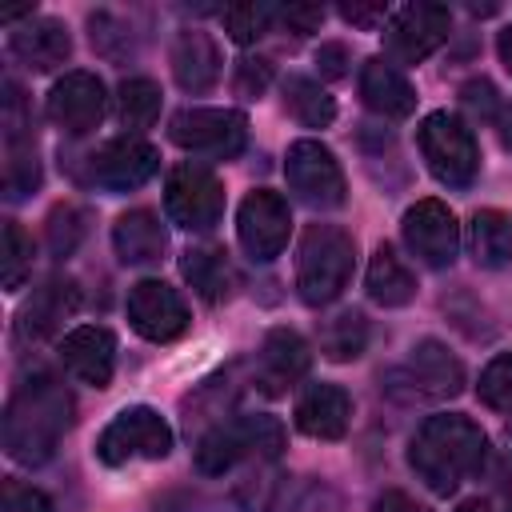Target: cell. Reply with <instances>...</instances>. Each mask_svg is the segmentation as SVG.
<instances>
[{
    "mask_svg": "<svg viewBox=\"0 0 512 512\" xmlns=\"http://www.w3.org/2000/svg\"><path fill=\"white\" fill-rule=\"evenodd\" d=\"M276 20L288 24V32L296 36H308L324 24V8L320 4H288V8H276Z\"/></svg>",
    "mask_w": 512,
    "mask_h": 512,
    "instance_id": "cell-40",
    "label": "cell"
},
{
    "mask_svg": "<svg viewBox=\"0 0 512 512\" xmlns=\"http://www.w3.org/2000/svg\"><path fill=\"white\" fill-rule=\"evenodd\" d=\"M288 232H292V216H288V204L284 196L268 192V188H256L240 200V212H236V236H240V248L268 264L284 252L288 244Z\"/></svg>",
    "mask_w": 512,
    "mask_h": 512,
    "instance_id": "cell-11",
    "label": "cell"
},
{
    "mask_svg": "<svg viewBox=\"0 0 512 512\" xmlns=\"http://www.w3.org/2000/svg\"><path fill=\"white\" fill-rule=\"evenodd\" d=\"M284 176H288V188L300 204L308 208H340L344 196H348V184H344V172L336 164V156L320 144V140H296L288 148V160H284Z\"/></svg>",
    "mask_w": 512,
    "mask_h": 512,
    "instance_id": "cell-9",
    "label": "cell"
},
{
    "mask_svg": "<svg viewBox=\"0 0 512 512\" xmlns=\"http://www.w3.org/2000/svg\"><path fill=\"white\" fill-rule=\"evenodd\" d=\"M168 220L188 232H208L224 216V184L200 164H176L164 180Z\"/></svg>",
    "mask_w": 512,
    "mask_h": 512,
    "instance_id": "cell-8",
    "label": "cell"
},
{
    "mask_svg": "<svg viewBox=\"0 0 512 512\" xmlns=\"http://www.w3.org/2000/svg\"><path fill=\"white\" fill-rule=\"evenodd\" d=\"M508 512H512V500H508Z\"/></svg>",
    "mask_w": 512,
    "mask_h": 512,
    "instance_id": "cell-48",
    "label": "cell"
},
{
    "mask_svg": "<svg viewBox=\"0 0 512 512\" xmlns=\"http://www.w3.org/2000/svg\"><path fill=\"white\" fill-rule=\"evenodd\" d=\"M268 84H272V60H264V56H244V60H236V76H232L236 96L256 100V96H264Z\"/></svg>",
    "mask_w": 512,
    "mask_h": 512,
    "instance_id": "cell-36",
    "label": "cell"
},
{
    "mask_svg": "<svg viewBox=\"0 0 512 512\" xmlns=\"http://www.w3.org/2000/svg\"><path fill=\"white\" fill-rule=\"evenodd\" d=\"M356 268V244L344 228L336 224H308L300 236V256H296V288L300 300L320 308L332 304Z\"/></svg>",
    "mask_w": 512,
    "mask_h": 512,
    "instance_id": "cell-3",
    "label": "cell"
},
{
    "mask_svg": "<svg viewBox=\"0 0 512 512\" xmlns=\"http://www.w3.org/2000/svg\"><path fill=\"white\" fill-rule=\"evenodd\" d=\"M160 168V152L136 136H120V140H108L100 144L92 156H88V180L100 184L104 192H128V188H140L144 180H152Z\"/></svg>",
    "mask_w": 512,
    "mask_h": 512,
    "instance_id": "cell-14",
    "label": "cell"
},
{
    "mask_svg": "<svg viewBox=\"0 0 512 512\" xmlns=\"http://www.w3.org/2000/svg\"><path fill=\"white\" fill-rule=\"evenodd\" d=\"M72 428V396L64 392L60 380L52 376H32L24 380L4 412V452L16 464H44L60 436Z\"/></svg>",
    "mask_w": 512,
    "mask_h": 512,
    "instance_id": "cell-1",
    "label": "cell"
},
{
    "mask_svg": "<svg viewBox=\"0 0 512 512\" xmlns=\"http://www.w3.org/2000/svg\"><path fill=\"white\" fill-rule=\"evenodd\" d=\"M180 272L196 288V296L208 300V304H220L232 292V268H228V256L220 248H208V244L188 248L184 260H180Z\"/></svg>",
    "mask_w": 512,
    "mask_h": 512,
    "instance_id": "cell-28",
    "label": "cell"
},
{
    "mask_svg": "<svg viewBox=\"0 0 512 512\" xmlns=\"http://www.w3.org/2000/svg\"><path fill=\"white\" fill-rule=\"evenodd\" d=\"M460 96H464V104H468L472 112L488 116V112H492V96H496V92H492V84H488V80H472V84H464V88H460Z\"/></svg>",
    "mask_w": 512,
    "mask_h": 512,
    "instance_id": "cell-43",
    "label": "cell"
},
{
    "mask_svg": "<svg viewBox=\"0 0 512 512\" xmlns=\"http://www.w3.org/2000/svg\"><path fill=\"white\" fill-rule=\"evenodd\" d=\"M168 452H172V428L156 408H144V404L116 412L96 440V456L112 468L128 460H164Z\"/></svg>",
    "mask_w": 512,
    "mask_h": 512,
    "instance_id": "cell-6",
    "label": "cell"
},
{
    "mask_svg": "<svg viewBox=\"0 0 512 512\" xmlns=\"http://www.w3.org/2000/svg\"><path fill=\"white\" fill-rule=\"evenodd\" d=\"M484 452L488 440L480 424L460 412H448V416H428L420 424L408 448V464L436 496H452L468 476L484 468Z\"/></svg>",
    "mask_w": 512,
    "mask_h": 512,
    "instance_id": "cell-2",
    "label": "cell"
},
{
    "mask_svg": "<svg viewBox=\"0 0 512 512\" xmlns=\"http://www.w3.org/2000/svg\"><path fill=\"white\" fill-rule=\"evenodd\" d=\"M168 136L192 156L232 160L248 144V120L236 108H184L168 120Z\"/></svg>",
    "mask_w": 512,
    "mask_h": 512,
    "instance_id": "cell-7",
    "label": "cell"
},
{
    "mask_svg": "<svg viewBox=\"0 0 512 512\" xmlns=\"http://www.w3.org/2000/svg\"><path fill=\"white\" fill-rule=\"evenodd\" d=\"M40 184V160L32 144V120H24V100L16 84H8L4 100V192L8 200L28 196Z\"/></svg>",
    "mask_w": 512,
    "mask_h": 512,
    "instance_id": "cell-17",
    "label": "cell"
},
{
    "mask_svg": "<svg viewBox=\"0 0 512 512\" xmlns=\"http://www.w3.org/2000/svg\"><path fill=\"white\" fill-rule=\"evenodd\" d=\"M392 380H404L408 384V396H420V400H452V396L464 392V364L440 340H420L408 352L404 368Z\"/></svg>",
    "mask_w": 512,
    "mask_h": 512,
    "instance_id": "cell-15",
    "label": "cell"
},
{
    "mask_svg": "<svg viewBox=\"0 0 512 512\" xmlns=\"http://www.w3.org/2000/svg\"><path fill=\"white\" fill-rule=\"evenodd\" d=\"M368 348V320L360 312H336L320 324V352L328 360H356Z\"/></svg>",
    "mask_w": 512,
    "mask_h": 512,
    "instance_id": "cell-30",
    "label": "cell"
},
{
    "mask_svg": "<svg viewBox=\"0 0 512 512\" xmlns=\"http://www.w3.org/2000/svg\"><path fill=\"white\" fill-rule=\"evenodd\" d=\"M496 48H500V60H504V68L512 72V28H504V32L496 36Z\"/></svg>",
    "mask_w": 512,
    "mask_h": 512,
    "instance_id": "cell-45",
    "label": "cell"
},
{
    "mask_svg": "<svg viewBox=\"0 0 512 512\" xmlns=\"http://www.w3.org/2000/svg\"><path fill=\"white\" fill-rule=\"evenodd\" d=\"M80 236H84V212L72 208V204L52 208V216H48V248H52V256H68Z\"/></svg>",
    "mask_w": 512,
    "mask_h": 512,
    "instance_id": "cell-35",
    "label": "cell"
},
{
    "mask_svg": "<svg viewBox=\"0 0 512 512\" xmlns=\"http://www.w3.org/2000/svg\"><path fill=\"white\" fill-rule=\"evenodd\" d=\"M32 272V240L16 220H4V252H0V280L8 292H16Z\"/></svg>",
    "mask_w": 512,
    "mask_h": 512,
    "instance_id": "cell-32",
    "label": "cell"
},
{
    "mask_svg": "<svg viewBox=\"0 0 512 512\" xmlns=\"http://www.w3.org/2000/svg\"><path fill=\"white\" fill-rule=\"evenodd\" d=\"M468 248L480 268H508L512 264V220L496 208H480L468 224Z\"/></svg>",
    "mask_w": 512,
    "mask_h": 512,
    "instance_id": "cell-27",
    "label": "cell"
},
{
    "mask_svg": "<svg viewBox=\"0 0 512 512\" xmlns=\"http://www.w3.org/2000/svg\"><path fill=\"white\" fill-rule=\"evenodd\" d=\"M116 116H120V124L132 128V132L152 128L156 116H160V88H156L152 80H144V76L124 80V84H120V96H116Z\"/></svg>",
    "mask_w": 512,
    "mask_h": 512,
    "instance_id": "cell-31",
    "label": "cell"
},
{
    "mask_svg": "<svg viewBox=\"0 0 512 512\" xmlns=\"http://www.w3.org/2000/svg\"><path fill=\"white\" fill-rule=\"evenodd\" d=\"M372 512H428V508H424L420 500H412L408 492H396V488H392V492H384V496L372 504Z\"/></svg>",
    "mask_w": 512,
    "mask_h": 512,
    "instance_id": "cell-44",
    "label": "cell"
},
{
    "mask_svg": "<svg viewBox=\"0 0 512 512\" xmlns=\"http://www.w3.org/2000/svg\"><path fill=\"white\" fill-rule=\"evenodd\" d=\"M284 104L304 128H328L336 120V100L308 76H288L284 80Z\"/></svg>",
    "mask_w": 512,
    "mask_h": 512,
    "instance_id": "cell-29",
    "label": "cell"
},
{
    "mask_svg": "<svg viewBox=\"0 0 512 512\" xmlns=\"http://www.w3.org/2000/svg\"><path fill=\"white\" fill-rule=\"evenodd\" d=\"M452 28V12L444 4H404L384 24V52L400 64H420L432 56Z\"/></svg>",
    "mask_w": 512,
    "mask_h": 512,
    "instance_id": "cell-10",
    "label": "cell"
},
{
    "mask_svg": "<svg viewBox=\"0 0 512 512\" xmlns=\"http://www.w3.org/2000/svg\"><path fill=\"white\" fill-rule=\"evenodd\" d=\"M456 512H492V508H488L484 500H464V504H460Z\"/></svg>",
    "mask_w": 512,
    "mask_h": 512,
    "instance_id": "cell-47",
    "label": "cell"
},
{
    "mask_svg": "<svg viewBox=\"0 0 512 512\" xmlns=\"http://www.w3.org/2000/svg\"><path fill=\"white\" fill-rule=\"evenodd\" d=\"M48 120L68 136H88L104 120V84L92 72H64L48 92Z\"/></svg>",
    "mask_w": 512,
    "mask_h": 512,
    "instance_id": "cell-16",
    "label": "cell"
},
{
    "mask_svg": "<svg viewBox=\"0 0 512 512\" xmlns=\"http://www.w3.org/2000/svg\"><path fill=\"white\" fill-rule=\"evenodd\" d=\"M316 68H320V76L340 80L348 72V48L344 44H320L316 48Z\"/></svg>",
    "mask_w": 512,
    "mask_h": 512,
    "instance_id": "cell-42",
    "label": "cell"
},
{
    "mask_svg": "<svg viewBox=\"0 0 512 512\" xmlns=\"http://www.w3.org/2000/svg\"><path fill=\"white\" fill-rule=\"evenodd\" d=\"M172 76L192 96L216 88V80H220V48H216V40L208 32H200V28H184L176 36V44H172Z\"/></svg>",
    "mask_w": 512,
    "mask_h": 512,
    "instance_id": "cell-22",
    "label": "cell"
},
{
    "mask_svg": "<svg viewBox=\"0 0 512 512\" xmlns=\"http://www.w3.org/2000/svg\"><path fill=\"white\" fill-rule=\"evenodd\" d=\"M364 284H368V296H372L376 304H384V308H404V304H412V296H416V276H412V268L404 264V256H396L392 244H380V248L372 252Z\"/></svg>",
    "mask_w": 512,
    "mask_h": 512,
    "instance_id": "cell-26",
    "label": "cell"
},
{
    "mask_svg": "<svg viewBox=\"0 0 512 512\" xmlns=\"http://www.w3.org/2000/svg\"><path fill=\"white\" fill-rule=\"evenodd\" d=\"M500 140H504V148L512 152V108L500 116Z\"/></svg>",
    "mask_w": 512,
    "mask_h": 512,
    "instance_id": "cell-46",
    "label": "cell"
},
{
    "mask_svg": "<svg viewBox=\"0 0 512 512\" xmlns=\"http://www.w3.org/2000/svg\"><path fill=\"white\" fill-rule=\"evenodd\" d=\"M340 16L356 28H376L388 24V4H340Z\"/></svg>",
    "mask_w": 512,
    "mask_h": 512,
    "instance_id": "cell-41",
    "label": "cell"
},
{
    "mask_svg": "<svg viewBox=\"0 0 512 512\" xmlns=\"http://www.w3.org/2000/svg\"><path fill=\"white\" fill-rule=\"evenodd\" d=\"M312 364V352L300 332L292 328H272L256 352V388L268 396H284Z\"/></svg>",
    "mask_w": 512,
    "mask_h": 512,
    "instance_id": "cell-19",
    "label": "cell"
},
{
    "mask_svg": "<svg viewBox=\"0 0 512 512\" xmlns=\"http://www.w3.org/2000/svg\"><path fill=\"white\" fill-rule=\"evenodd\" d=\"M400 232H404V244L412 248V256L424 260L428 268H448L456 260L460 224H456V216H452L448 204H440V200H416L404 212Z\"/></svg>",
    "mask_w": 512,
    "mask_h": 512,
    "instance_id": "cell-12",
    "label": "cell"
},
{
    "mask_svg": "<svg viewBox=\"0 0 512 512\" xmlns=\"http://www.w3.org/2000/svg\"><path fill=\"white\" fill-rule=\"evenodd\" d=\"M420 152L432 168V176L448 188H468L480 172V148L472 128L456 116V112H428L420 120Z\"/></svg>",
    "mask_w": 512,
    "mask_h": 512,
    "instance_id": "cell-5",
    "label": "cell"
},
{
    "mask_svg": "<svg viewBox=\"0 0 512 512\" xmlns=\"http://www.w3.org/2000/svg\"><path fill=\"white\" fill-rule=\"evenodd\" d=\"M76 308H80V288H76V280H48V284L36 288L32 300L24 304V312H20V332H24L28 340H44V336H52Z\"/></svg>",
    "mask_w": 512,
    "mask_h": 512,
    "instance_id": "cell-25",
    "label": "cell"
},
{
    "mask_svg": "<svg viewBox=\"0 0 512 512\" xmlns=\"http://www.w3.org/2000/svg\"><path fill=\"white\" fill-rule=\"evenodd\" d=\"M112 248L120 256V264L144 268V264H160L164 248H168V232L156 220V212L148 208H132L112 224Z\"/></svg>",
    "mask_w": 512,
    "mask_h": 512,
    "instance_id": "cell-23",
    "label": "cell"
},
{
    "mask_svg": "<svg viewBox=\"0 0 512 512\" xmlns=\"http://www.w3.org/2000/svg\"><path fill=\"white\" fill-rule=\"evenodd\" d=\"M276 20V8L272 4H232L224 8V28L236 44H252L268 32V24Z\"/></svg>",
    "mask_w": 512,
    "mask_h": 512,
    "instance_id": "cell-33",
    "label": "cell"
},
{
    "mask_svg": "<svg viewBox=\"0 0 512 512\" xmlns=\"http://www.w3.org/2000/svg\"><path fill=\"white\" fill-rule=\"evenodd\" d=\"M284 452V424L276 416H240L228 424H216L196 444V468L204 476H224L240 460H276Z\"/></svg>",
    "mask_w": 512,
    "mask_h": 512,
    "instance_id": "cell-4",
    "label": "cell"
},
{
    "mask_svg": "<svg viewBox=\"0 0 512 512\" xmlns=\"http://www.w3.org/2000/svg\"><path fill=\"white\" fill-rule=\"evenodd\" d=\"M60 364L88 388H108L116 368V336L100 324H80L60 340Z\"/></svg>",
    "mask_w": 512,
    "mask_h": 512,
    "instance_id": "cell-18",
    "label": "cell"
},
{
    "mask_svg": "<svg viewBox=\"0 0 512 512\" xmlns=\"http://www.w3.org/2000/svg\"><path fill=\"white\" fill-rule=\"evenodd\" d=\"M128 324L152 340V344H168L176 336L188 332V304L180 300V292L164 280H140L128 292Z\"/></svg>",
    "mask_w": 512,
    "mask_h": 512,
    "instance_id": "cell-13",
    "label": "cell"
},
{
    "mask_svg": "<svg viewBox=\"0 0 512 512\" xmlns=\"http://www.w3.org/2000/svg\"><path fill=\"white\" fill-rule=\"evenodd\" d=\"M288 512H344V504H340V496H336L328 484L312 480V484L292 500V508H288Z\"/></svg>",
    "mask_w": 512,
    "mask_h": 512,
    "instance_id": "cell-39",
    "label": "cell"
},
{
    "mask_svg": "<svg viewBox=\"0 0 512 512\" xmlns=\"http://www.w3.org/2000/svg\"><path fill=\"white\" fill-rule=\"evenodd\" d=\"M8 48H12V56H16L24 68H32V72H52L56 64L68 60L72 36H68V28H64L60 20L40 16V20L20 24V28L8 36Z\"/></svg>",
    "mask_w": 512,
    "mask_h": 512,
    "instance_id": "cell-21",
    "label": "cell"
},
{
    "mask_svg": "<svg viewBox=\"0 0 512 512\" xmlns=\"http://www.w3.org/2000/svg\"><path fill=\"white\" fill-rule=\"evenodd\" d=\"M360 96H364V104H368L372 112L392 116V120L412 116V108H416V88H412L408 76H404L396 64H388L384 56L364 60V68H360Z\"/></svg>",
    "mask_w": 512,
    "mask_h": 512,
    "instance_id": "cell-24",
    "label": "cell"
},
{
    "mask_svg": "<svg viewBox=\"0 0 512 512\" xmlns=\"http://www.w3.org/2000/svg\"><path fill=\"white\" fill-rule=\"evenodd\" d=\"M4 512H52V500L20 480H4Z\"/></svg>",
    "mask_w": 512,
    "mask_h": 512,
    "instance_id": "cell-38",
    "label": "cell"
},
{
    "mask_svg": "<svg viewBox=\"0 0 512 512\" xmlns=\"http://www.w3.org/2000/svg\"><path fill=\"white\" fill-rule=\"evenodd\" d=\"M352 424V396L340 384H308L296 400V428L312 440H340Z\"/></svg>",
    "mask_w": 512,
    "mask_h": 512,
    "instance_id": "cell-20",
    "label": "cell"
},
{
    "mask_svg": "<svg viewBox=\"0 0 512 512\" xmlns=\"http://www.w3.org/2000/svg\"><path fill=\"white\" fill-rule=\"evenodd\" d=\"M480 400L496 412H512V352H500L484 372H480V384H476Z\"/></svg>",
    "mask_w": 512,
    "mask_h": 512,
    "instance_id": "cell-34",
    "label": "cell"
},
{
    "mask_svg": "<svg viewBox=\"0 0 512 512\" xmlns=\"http://www.w3.org/2000/svg\"><path fill=\"white\" fill-rule=\"evenodd\" d=\"M276 480H280V476H248V480H240V488H236L240 508H244V512H272Z\"/></svg>",
    "mask_w": 512,
    "mask_h": 512,
    "instance_id": "cell-37",
    "label": "cell"
}]
</instances>
